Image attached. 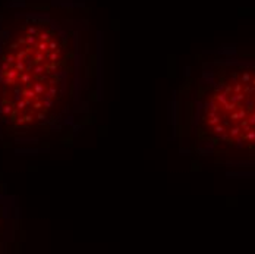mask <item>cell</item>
Wrapping results in <instances>:
<instances>
[{
	"label": "cell",
	"mask_w": 255,
	"mask_h": 254,
	"mask_svg": "<svg viewBox=\"0 0 255 254\" xmlns=\"http://www.w3.org/2000/svg\"><path fill=\"white\" fill-rule=\"evenodd\" d=\"M79 43L47 11L13 12L0 31V134L25 138L53 131L76 97Z\"/></svg>",
	"instance_id": "1"
},
{
	"label": "cell",
	"mask_w": 255,
	"mask_h": 254,
	"mask_svg": "<svg viewBox=\"0 0 255 254\" xmlns=\"http://www.w3.org/2000/svg\"><path fill=\"white\" fill-rule=\"evenodd\" d=\"M179 147L216 165L255 166V57L204 60L179 85Z\"/></svg>",
	"instance_id": "2"
}]
</instances>
